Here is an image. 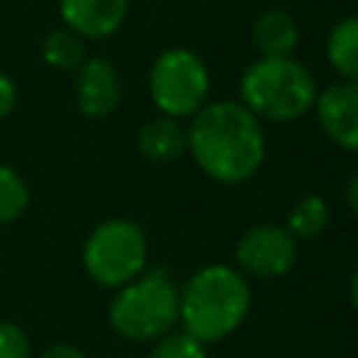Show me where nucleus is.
<instances>
[{"mask_svg": "<svg viewBox=\"0 0 358 358\" xmlns=\"http://www.w3.org/2000/svg\"><path fill=\"white\" fill-rule=\"evenodd\" d=\"M187 154L210 179L221 185H241L257 173L266 157L263 120H257L241 101H210L185 129Z\"/></svg>", "mask_w": 358, "mask_h": 358, "instance_id": "nucleus-1", "label": "nucleus"}, {"mask_svg": "<svg viewBox=\"0 0 358 358\" xmlns=\"http://www.w3.org/2000/svg\"><path fill=\"white\" fill-rule=\"evenodd\" d=\"M252 308L246 274L232 266L210 263L190 274L179 291V324L201 344L232 336Z\"/></svg>", "mask_w": 358, "mask_h": 358, "instance_id": "nucleus-2", "label": "nucleus"}, {"mask_svg": "<svg viewBox=\"0 0 358 358\" xmlns=\"http://www.w3.org/2000/svg\"><path fill=\"white\" fill-rule=\"evenodd\" d=\"M316 78L294 56H260L241 76V103L268 123H291L316 103Z\"/></svg>", "mask_w": 358, "mask_h": 358, "instance_id": "nucleus-3", "label": "nucleus"}, {"mask_svg": "<svg viewBox=\"0 0 358 358\" xmlns=\"http://www.w3.org/2000/svg\"><path fill=\"white\" fill-rule=\"evenodd\" d=\"M109 324L126 341H157L179 324V288L168 271L151 268L120 285L109 302Z\"/></svg>", "mask_w": 358, "mask_h": 358, "instance_id": "nucleus-4", "label": "nucleus"}, {"mask_svg": "<svg viewBox=\"0 0 358 358\" xmlns=\"http://www.w3.org/2000/svg\"><path fill=\"white\" fill-rule=\"evenodd\" d=\"M87 274L103 288H120L145 271L148 241L131 218H106L84 241L81 252Z\"/></svg>", "mask_w": 358, "mask_h": 358, "instance_id": "nucleus-5", "label": "nucleus"}, {"mask_svg": "<svg viewBox=\"0 0 358 358\" xmlns=\"http://www.w3.org/2000/svg\"><path fill=\"white\" fill-rule=\"evenodd\" d=\"M148 95L154 106L168 117L196 115L210 95V73L199 53L187 48L162 50L148 70Z\"/></svg>", "mask_w": 358, "mask_h": 358, "instance_id": "nucleus-6", "label": "nucleus"}, {"mask_svg": "<svg viewBox=\"0 0 358 358\" xmlns=\"http://www.w3.org/2000/svg\"><path fill=\"white\" fill-rule=\"evenodd\" d=\"M235 263L241 274L252 277H282L296 263V238L285 224H255L235 243Z\"/></svg>", "mask_w": 358, "mask_h": 358, "instance_id": "nucleus-7", "label": "nucleus"}, {"mask_svg": "<svg viewBox=\"0 0 358 358\" xmlns=\"http://www.w3.org/2000/svg\"><path fill=\"white\" fill-rule=\"evenodd\" d=\"M322 131L344 151L358 154V81H336L313 103Z\"/></svg>", "mask_w": 358, "mask_h": 358, "instance_id": "nucleus-8", "label": "nucleus"}, {"mask_svg": "<svg viewBox=\"0 0 358 358\" xmlns=\"http://www.w3.org/2000/svg\"><path fill=\"white\" fill-rule=\"evenodd\" d=\"M123 95L120 73L109 59L90 56L76 67V103L87 117H106L117 109Z\"/></svg>", "mask_w": 358, "mask_h": 358, "instance_id": "nucleus-9", "label": "nucleus"}, {"mask_svg": "<svg viewBox=\"0 0 358 358\" xmlns=\"http://www.w3.org/2000/svg\"><path fill=\"white\" fill-rule=\"evenodd\" d=\"M129 11V0H59V14L64 28L76 31L81 39L112 36Z\"/></svg>", "mask_w": 358, "mask_h": 358, "instance_id": "nucleus-10", "label": "nucleus"}, {"mask_svg": "<svg viewBox=\"0 0 358 358\" xmlns=\"http://www.w3.org/2000/svg\"><path fill=\"white\" fill-rule=\"evenodd\" d=\"M252 45L260 56H291L299 45V25L285 8H266L252 22Z\"/></svg>", "mask_w": 358, "mask_h": 358, "instance_id": "nucleus-11", "label": "nucleus"}, {"mask_svg": "<svg viewBox=\"0 0 358 358\" xmlns=\"http://www.w3.org/2000/svg\"><path fill=\"white\" fill-rule=\"evenodd\" d=\"M137 151L148 162H173L187 151V134L185 126L176 117L157 115L145 120L137 131Z\"/></svg>", "mask_w": 358, "mask_h": 358, "instance_id": "nucleus-12", "label": "nucleus"}, {"mask_svg": "<svg viewBox=\"0 0 358 358\" xmlns=\"http://www.w3.org/2000/svg\"><path fill=\"white\" fill-rule=\"evenodd\" d=\"M324 53L341 81H358V14L344 17L330 28Z\"/></svg>", "mask_w": 358, "mask_h": 358, "instance_id": "nucleus-13", "label": "nucleus"}, {"mask_svg": "<svg viewBox=\"0 0 358 358\" xmlns=\"http://www.w3.org/2000/svg\"><path fill=\"white\" fill-rule=\"evenodd\" d=\"M330 221V207L322 196L316 193H308L302 199L294 201V207L288 210V218H285V229L294 235V238H316L324 232Z\"/></svg>", "mask_w": 358, "mask_h": 358, "instance_id": "nucleus-14", "label": "nucleus"}, {"mask_svg": "<svg viewBox=\"0 0 358 358\" xmlns=\"http://www.w3.org/2000/svg\"><path fill=\"white\" fill-rule=\"evenodd\" d=\"M42 59L56 70H76L84 56V39L70 28H56L42 39Z\"/></svg>", "mask_w": 358, "mask_h": 358, "instance_id": "nucleus-15", "label": "nucleus"}, {"mask_svg": "<svg viewBox=\"0 0 358 358\" xmlns=\"http://www.w3.org/2000/svg\"><path fill=\"white\" fill-rule=\"evenodd\" d=\"M28 201H31V193L25 179L14 168L0 162V224L17 221L28 210Z\"/></svg>", "mask_w": 358, "mask_h": 358, "instance_id": "nucleus-16", "label": "nucleus"}, {"mask_svg": "<svg viewBox=\"0 0 358 358\" xmlns=\"http://www.w3.org/2000/svg\"><path fill=\"white\" fill-rule=\"evenodd\" d=\"M207 344H201L199 338H193L190 333L185 330H171L165 336H159L151 350H148V358H207Z\"/></svg>", "mask_w": 358, "mask_h": 358, "instance_id": "nucleus-17", "label": "nucleus"}, {"mask_svg": "<svg viewBox=\"0 0 358 358\" xmlns=\"http://www.w3.org/2000/svg\"><path fill=\"white\" fill-rule=\"evenodd\" d=\"M0 358H31V341L14 322H0Z\"/></svg>", "mask_w": 358, "mask_h": 358, "instance_id": "nucleus-18", "label": "nucleus"}, {"mask_svg": "<svg viewBox=\"0 0 358 358\" xmlns=\"http://www.w3.org/2000/svg\"><path fill=\"white\" fill-rule=\"evenodd\" d=\"M14 106H17V84H14L11 76H6V73L0 70V120H3L6 115H11Z\"/></svg>", "mask_w": 358, "mask_h": 358, "instance_id": "nucleus-19", "label": "nucleus"}, {"mask_svg": "<svg viewBox=\"0 0 358 358\" xmlns=\"http://www.w3.org/2000/svg\"><path fill=\"white\" fill-rule=\"evenodd\" d=\"M39 358H87L78 347H73V344H53V347H48Z\"/></svg>", "mask_w": 358, "mask_h": 358, "instance_id": "nucleus-20", "label": "nucleus"}, {"mask_svg": "<svg viewBox=\"0 0 358 358\" xmlns=\"http://www.w3.org/2000/svg\"><path fill=\"white\" fill-rule=\"evenodd\" d=\"M344 201H347L350 213L358 215V171L350 176V182H347V187H344Z\"/></svg>", "mask_w": 358, "mask_h": 358, "instance_id": "nucleus-21", "label": "nucleus"}, {"mask_svg": "<svg viewBox=\"0 0 358 358\" xmlns=\"http://www.w3.org/2000/svg\"><path fill=\"white\" fill-rule=\"evenodd\" d=\"M350 299H352V305H355V310H358V266H355V271H352V277H350Z\"/></svg>", "mask_w": 358, "mask_h": 358, "instance_id": "nucleus-22", "label": "nucleus"}]
</instances>
